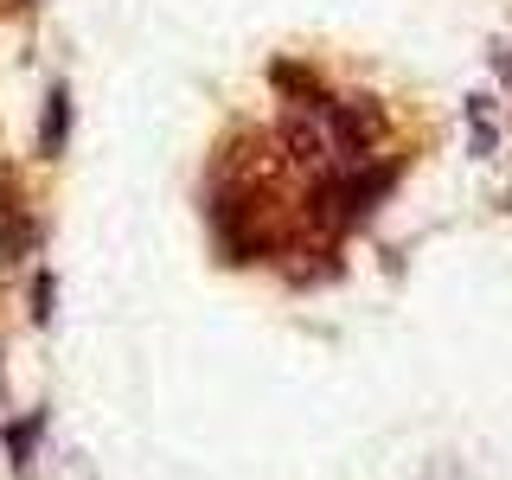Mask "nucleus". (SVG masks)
<instances>
[{"label":"nucleus","instance_id":"5","mask_svg":"<svg viewBox=\"0 0 512 480\" xmlns=\"http://www.w3.org/2000/svg\"><path fill=\"white\" fill-rule=\"evenodd\" d=\"M0 397H7V391H0Z\"/></svg>","mask_w":512,"mask_h":480},{"label":"nucleus","instance_id":"3","mask_svg":"<svg viewBox=\"0 0 512 480\" xmlns=\"http://www.w3.org/2000/svg\"><path fill=\"white\" fill-rule=\"evenodd\" d=\"M468 148L480 160L500 154V116H493V96H468Z\"/></svg>","mask_w":512,"mask_h":480},{"label":"nucleus","instance_id":"4","mask_svg":"<svg viewBox=\"0 0 512 480\" xmlns=\"http://www.w3.org/2000/svg\"><path fill=\"white\" fill-rule=\"evenodd\" d=\"M39 436H45V416L32 410L7 429V455H13V474H32V455H39Z\"/></svg>","mask_w":512,"mask_h":480},{"label":"nucleus","instance_id":"1","mask_svg":"<svg viewBox=\"0 0 512 480\" xmlns=\"http://www.w3.org/2000/svg\"><path fill=\"white\" fill-rule=\"evenodd\" d=\"M397 180V167H346V173H327L314 192V218L327 231H352L359 218H372L378 192Z\"/></svg>","mask_w":512,"mask_h":480},{"label":"nucleus","instance_id":"2","mask_svg":"<svg viewBox=\"0 0 512 480\" xmlns=\"http://www.w3.org/2000/svg\"><path fill=\"white\" fill-rule=\"evenodd\" d=\"M71 141V90L52 84L45 90V122H39V160H58Z\"/></svg>","mask_w":512,"mask_h":480}]
</instances>
